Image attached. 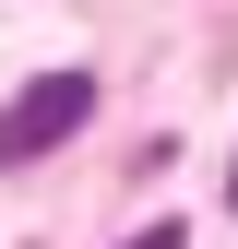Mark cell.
Returning <instances> with one entry per match:
<instances>
[{"mask_svg":"<svg viewBox=\"0 0 238 249\" xmlns=\"http://www.w3.org/2000/svg\"><path fill=\"white\" fill-rule=\"evenodd\" d=\"M226 213H238V166H226Z\"/></svg>","mask_w":238,"mask_h":249,"instance_id":"3","label":"cell"},{"mask_svg":"<svg viewBox=\"0 0 238 249\" xmlns=\"http://www.w3.org/2000/svg\"><path fill=\"white\" fill-rule=\"evenodd\" d=\"M96 119V71H36L12 107H0V166H36V154H60Z\"/></svg>","mask_w":238,"mask_h":249,"instance_id":"1","label":"cell"},{"mask_svg":"<svg viewBox=\"0 0 238 249\" xmlns=\"http://www.w3.org/2000/svg\"><path fill=\"white\" fill-rule=\"evenodd\" d=\"M119 249H191V226L167 213V226H143V237H119Z\"/></svg>","mask_w":238,"mask_h":249,"instance_id":"2","label":"cell"}]
</instances>
